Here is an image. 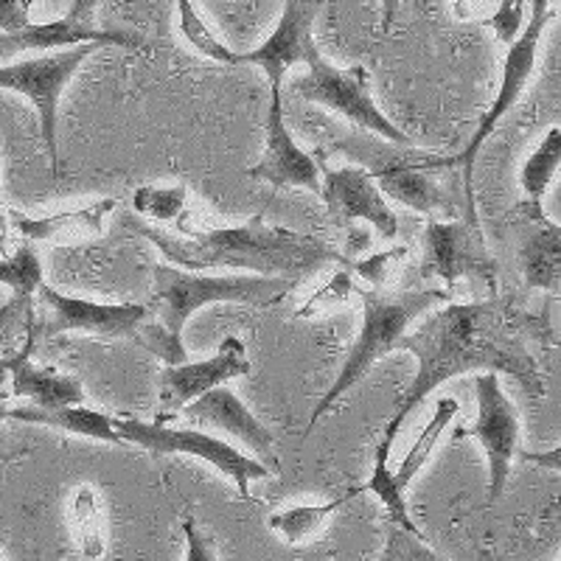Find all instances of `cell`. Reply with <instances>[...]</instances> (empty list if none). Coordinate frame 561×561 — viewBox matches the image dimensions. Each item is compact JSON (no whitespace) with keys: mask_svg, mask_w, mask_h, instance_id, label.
<instances>
[{"mask_svg":"<svg viewBox=\"0 0 561 561\" xmlns=\"http://www.w3.org/2000/svg\"><path fill=\"white\" fill-rule=\"evenodd\" d=\"M396 348L410 351L419 359V370L385 427V438L379 444L385 449H393L396 435L421 402L460 374H508L523 385L530 399L545 393L542 368L525 340L523 314L505 300L449 304L430 314L415 332L404 334Z\"/></svg>","mask_w":561,"mask_h":561,"instance_id":"1","label":"cell"},{"mask_svg":"<svg viewBox=\"0 0 561 561\" xmlns=\"http://www.w3.org/2000/svg\"><path fill=\"white\" fill-rule=\"evenodd\" d=\"M122 225L133 230L135 237L149 239L174 267L192 270V273L233 267L255 275L300 278L318 270L320 264H343V255L320 242L318 237L280 228V225H267L264 214H255L250 222L237 225V228L205 230V233L183 225L180 230L194 239H180L178 233L135 219L133 214H124Z\"/></svg>","mask_w":561,"mask_h":561,"instance_id":"2","label":"cell"},{"mask_svg":"<svg viewBox=\"0 0 561 561\" xmlns=\"http://www.w3.org/2000/svg\"><path fill=\"white\" fill-rule=\"evenodd\" d=\"M152 309L160 320L167 365L185 363L183 325L197 309L208 304H250L273 307L293 289V278L280 275H203L180 270L174 264H154L152 270Z\"/></svg>","mask_w":561,"mask_h":561,"instance_id":"3","label":"cell"},{"mask_svg":"<svg viewBox=\"0 0 561 561\" xmlns=\"http://www.w3.org/2000/svg\"><path fill=\"white\" fill-rule=\"evenodd\" d=\"M354 298L363 304V329L359 337L351 348L348 359H345L343 370L337 374L334 385L323 393L318 408L312 410V421H309L307 435L312 433L314 424L325 415V410H332L337 399H343L359 379H365L374 365L382 357H388L390 351L399 345V340L408 334L410 325L421 318L424 312L435 307V304H447V289H427V293H385V289H363L357 287Z\"/></svg>","mask_w":561,"mask_h":561,"instance_id":"4","label":"cell"},{"mask_svg":"<svg viewBox=\"0 0 561 561\" xmlns=\"http://www.w3.org/2000/svg\"><path fill=\"white\" fill-rule=\"evenodd\" d=\"M178 9L183 37L203 57L217 59V62L225 65H259L267 73L270 88H280V79H284L287 68L298 62L309 65L320 54L312 39V26L320 9H323V0H284V12H280L278 26L270 34L267 43L244 54L230 51L210 34V28L203 23L192 0H178Z\"/></svg>","mask_w":561,"mask_h":561,"instance_id":"5","label":"cell"},{"mask_svg":"<svg viewBox=\"0 0 561 561\" xmlns=\"http://www.w3.org/2000/svg\"><path fill=\"white\" fill-rule=\"evenodd\" d=\"M39 300L51 309L43 323L45 337H57L62 332H82L104 340H133L147 351L158 354L160 325L149 323L152 309L144 304H93V300L70 298L57 289L39 284Z\"/></svg>","mask_w":561,"mask_h":561,"instance_id":"6","label":"cell"},{"mask_svg":"<svg viewBox=\"0 0 561 561\" xmlns=\"http://www.w3.org/2000/svg\"><path fill=\"white\" fill-rule=\"evenodd\" d=\"M550 3H553V0H530L528 26L519 32V37L508 45V54H505L503 82H500L497 99H494L489 113L480 118L478 129H474L472 140H469V147H466L458 158H447L449 167H455V163L463 167V188H466V203H469V219H474V194H472L474 160H478L485 138L494 133V127L503 122V115H508V110L519 102L523 90L528 88L530 73H534L536 68V48H539V39H542L545 26L556 18Z\"/></svg>","mask_w":561,"mask_h":561,"instance_id":"7","label":"cell"},{"mask_svg":"<svg viewBox=\"0 0 561 561\" xmlns=\"http://www.w3.org/2000/svg\"><path fill=\"white\" fill-rule=\"evenodd\" d=\"M113 424L124 444H135V447L149 449L154 455H194V458L205 460V463H210L225 478L237 483L242 500H250V483L253 480H264L273 474L264 463L248 458V455L225 444V440L210 438L203 430H174L160 424V421L158 424H147V421L138 419H113Z\"/></svg>","mask_w":561,"mask_h":561,"instance_id":"8","label":"cell"},{"mask_svg":"<svg viewBox=\"0 0 561 561\" xmlns=\"http://www.w3.org/2000/svg\"><path fill=\"white\" fill-rule=\"evenodd\" d=\"M293 93L304 99V102L323 104V107L334 110L343 118H348L354 127L382 135L385 140H390L396 147H410L413 144L410 135H404L396 124H390L388 115H382V110L374 104V99H370L368 70L365 68L340 70L325 62L323 54H318L309 62L307 77L295 79Z\"/></svg>","mask_w":561,"mask_h":561,"instance_id":"9","label":"cell"},{"mask_svg":"<svg viewBox=\"0 0 561 561\" xmlns=\"http://www.w3.org/2000/svg\"><path fill=\"white\" fill-rule=\"evenodd\" d=\"M99 45H73V48H62V51L51 54V57L26 59V62L3 65L0 68V88L23 93L28 102L37 107L39 127H43L45 152L51 160V174H59V149H57V118H59V99H62L65 88L70 84L79 65L88 57H93Z\"/></svg>","mask_w":561,"mask_h":561,"instance_id":"10","label":"cell"},{"mask_svg":"<svg viewBox=\"0 0 561 561\" xmlns=\"http://www.w3.org/2000/svg\"><path fill=\"white\" fill-rule=\"evenodd\" d=\"M474 390H478V421L472 430H458V435H472L480 440L485 460H489L485 500L494 503L503 497L511 466L519 455V413L503 393L500 374H478Z\"/></svg>","mask_w":561,"mask_h":561,"instance_id":"11","label":"cell"},{"mask_svg":"<svg viewBox=\"0 0 561 561\" xmlns=\"http://www.w3.org/2000/svg\"><path fill=\"white\" fill-rule=\"evenodd\" d=\"M248 370V348L239 337H225L217 354L203 363L167 365L158 377V421L167 424L188 402L219 385H228L230 379L244 377Z\"/></svg>","mask_w":561,"mask_h":561,"instance_id":"12","label":"cell"},{"mask_svg":"<svg viewBox=\"0 0 561 561\" xmlns=\"http://www.w3.org/2000/svg\"><path fill=\"white\" fill-rule=\"evenodd\" d=\"M421 244H424L421 255L424 278H438L455 287L460 280H491L497 275V267L480 244L478 228L472 230L469 222L430 219Z\"/></svg>","mask_w":561,"mask_h":561,"instance_id":"13","label":"cell"},{"mask_svg":"<svg viewBox=\"0 0 561 561\" xmlns=\"http://www.w3.org/2000/svg\"><path fill=\"white\" fill-rule=\"evenodd\" d=\"M320 197L334 222H368L388 242L399 237V219L365 169L320 167Z\"/></svg>","mask_w":561,"mask_h":561,"instance_id":"14","label":"cell"},{"mask_svg":"<svg viewBox=\"0 0 561 561\" xmlns=\"http://www.w3.org/2000/svg\"><path fill=\"white\" fill-rule=\"evenodd\" d=\"M248 178L264 180L275 188H307L320 194V158L304 152L284 124V102L280 88H270L267 144L264 158L248 172Z\"/></svg>","mask_w":561,"mask_h":561,"instance_id":"15","label":"cell"},{"mask_svg":"<svg viewBox=\"0 0 561 561\" xmlns=\"http://www.w3.org/2000/svg\"><path fill=\"white\" fill-rule=\"evenodd\" d=\"M183 415L192 421V424H197V427H214L228 433L230 438H237L239 444H244V447L259 458V463H264L270 472L278 474V463H275L273 449L275 435L244 408L242 399H239L228 385H219V388L208 390V393H203L199 399L185 404Z\"/></svg>","mask_w":561,"mask_h":561,"instance_id":"16","label":"cell"},{"mask_svg":"<svg viewBox=\"0 0 561 561\" xmlns=\"http://www.w3.org/2000/svg\"><path fill=\"white\" fill-rule=\"evenodd\" d=\"M447 167V160H390V163H379L377 169H370V178L377 183L379 192L388 194L396 203L408 205V208L419 210V214H447L453 210V199L444 197L438 185H435L433 172L435 169Z\"/></svg>","mask_w":561,"mask_h":561,"instance_id":"17","label":"cell"},{"mask_svg":"<svg viewBox=\"0 0 561 561\" xmlns=\"http://www.w3.org/2000/svg\"><path fill=\"white\" fill-rule=\"evenodd\" d=\"M122 45V48H144V37L129 32H102L90 23L62 18L39 26H26L23 32L0 34V57H14L23 51H48V48H73V45Z\"/></svg>","mask_w":561,"mask_h":561,"instance_id":"18","label":"cell"},{"mask_svg":"<svg viewBox=\"0 0 561 561\" xmlns=\"http://www.w3.org/2000/svg\"><path fill=\"white\" fill-rule=\"evenodd\" d=\"M523 278L528 289L559 293L561 280V228L542 214V205H528L519 239Z\"/></svg>","mask_w":561,"mask_h":561,"instance_id":"19","label":"cell"},{"mask_svg":"<svg viewBox=\"0 0 561 561\" xmlns=\"http://www.w3.org/2000/svg\"><path fill=\"white\" fill-rule=\"evenodd\" d=\"M34 351V325H28L26 345L20 354L12 357V379L9 388L12 396H23L32 402V408L39 410H59L73 408L84 402V388L77 377H62L54 368H34L32 365Z\"/></svg>","mask_w":561,"mask_h":561,"instance_id":"20","label":"cell"},{"mask_svg":"<svg viewBox=\"0 0 561 561\" xmlns=\"http://www.w3.org/2000/svg\"><path fill=\"white\" fill-rule=\"evenodd\" d=\"M118 208V199H99L88 208L62 210L54 217H23L14 214V228L28 239V242H68V239H96L104 233V222L113 210Z\"/></svg>","mask_w":561,"mask_h":561,"instance_id":"21","label":"cell"},{"mask_svg":"<svg viewBox=\"0 0 561 561\" xmlns=\"http://www.w3.org/2000/svg\"><path fill=\"white\" fill-rule=\"evenodd\" d=\"M9 419L68 430V433L82 435V438L104 440V444H115V447H122L124 444L122 435H118V430H115L113 424V415H104L99 413V410L82 408V404L59 408V410H39V408H32V404H23V408H9Z\"/></svg>","mask_w":561,"mask_h":561,"instance_id":"22","label":"cell"},{"mask_svg":"<svg viewBox=\"0 0 561 561\" xmlns=\"http://www.w3.org/2000/svg\"><path fill=\"white\" fill-rule=\"evenodd\" d=\"M460 413V404L455 402L453 396H440L438 402H435V413L433 419L427 421V427L421 430V435L415 438V444L410 447V453L404 455L402 466L396 469V472H390V483H393V489L399 491V494H404L408 491V485L413 483L415 474L427 466L430 455L435 453V447H438L440 435H444V430L453 424L455 415Z\"/></svg>","mask_w":561,"mask_h":561,"instance_id":"23","label":"cell"},{"mask_svg":"<svg viewBox=\"0 0 561 561\" xmlns=\"http://www.w3.org/2000/svg\"><path fill=\"white\" fill-rule=\"evenodd\" d=\"M363 494V485L359 489H351L345 491L343 497L337 500H329V503H320V505H295V508H284V511H275L273 517L267 519L270 528L289 545H300L312 539L320 528L325 525V519L337 514L343 505H348L351 500L359 497Z\"/></svg>","mask_w":561,"mask_h":561,"instance_id":"24","label":"cell"},{"mask_svg":"<svg viewBox=\"0 0 561 561\" xmlns=\"http://www.w3.org/2000/svg\"><path fill=\"white\" fill-rule=\"evenodd\" d=\"M68 523L73 528L82 556L90 561H99L107 553V530H104L102 503H99L96 491L90 485H79L70 497Z\"/></svg>","mask_w":561,"mask_h":561,"instance_id":"25","label":"cell"},{"mask_svg":"<svg viewBox=\"0 0 561 561\" xmlns=\"http://www.w3.org/2000/svg\"><path fill=\"white\" fill-rule=\"evenodd\" d=\"M561 163V127H550L548 135L542 138L539 149L525 160L523 172H519V183L528 197V205H539L548 194L550 183L556 178V169Z\"/></svg>","mask_w":561,"mask_h":561,"instance_id":"26","label":"cell"},{"mask_svg":"<svg viewBox=\"0 0 561 561\" xmlns=\"http://www.w3.org/2000/svg\"><path fill=\"white\" fill-rule=\"evenodd\" d=\"M188 203V188L180 185H140L133 194V210L152 222H178Z\"/></svg>","mask_w":561,"mask_h":561,"instance_id":"27","label":"cell"},{"mask_svg":"<svg viewBox=\"0 0 561 561\" xmlns=\"http://www.w3.org/2000/svg\"><path fill=\"white\" fill-rule=\"evenodd\" d=\"M0 284L12 287L18 298L32 300L43 284V262L32 242H23L12 255L0 259Z\"/></svg>","mask_w":561,"mask_h":561,"instance_id":"28","label":"cell"},{"mask_svg":"<svg viewBox=\"0 0 561 561\" xmlns=\"http://www.w3.org/2000/svg\"><path fill=\"white\" fill-rule=\"evenodd\" d=\"M388 458H390V449L379 447L377 460H374V472H370V480L363 485V491H374V494L382 500V505L388 508V514H390V523L399 525V528H404V530H410V534H419L415 523L410 519L408 500H404V494H399V491L393 489V483H390Z\"/></svg>","mask_w":561,"mask_h":561,"instance_id":"29","label":"cell"},{"mask_svg":"<svg viewBox=\"0 0 561 561\" xmlns=\"http://www.w3.org/2000/svg\"><path fill=\"white\" fill-rule=\"evenodd\" d=\"M402 259H408V248H390L385 253L368 255V259H348V255H343L340 267L348 270L351 275H359L368 284V289H385V284L390 280V270Z\"/></svg>","mask_w":561,"mask_h":561,"instance_id":"30","label":"cell"},{"mask_svg":"<svg viewBox=\"0 0 561 561\" xmlns=\"http://www.w3.org/2000/svg\"><path fill=\"white\" fill-rule=\"evenodd\" d=\"M357 287L359 284L354 280V275H351L345 267H340L337 273L332 275V280H325L323 287L307 300V307H300L298 312H295V318H312V314L323 312V309L340 307V304H345L348 298H354Z\"/></svg>","mask_w":561,"mask_h":561,"instance_id":"31","label":"cell"},{"mask_svg":"<svg viewBox=\"0 0 561 561\" xmlns=\"http://www.w3.org/2000/svg\"><path fill=\"white\" fill-rule=\"evenodd\" d=\"M377 561H447L440 559L433 548H430L419 534H410V530L393 528L388 530V542H385L382 556Z\"/></svg>","mask_w":561,"mask_h":561,"instance_id":"32","label":"cell"},{"mask_svg":"<svg viewBox=\"0 0 561 561\" xmlns=\"http://www.w3.org/2000/svg\"><path fill=\"white\" fill-rule=\"evenodd\" d=\"M525 23V0H500V9L494 12V18L485 20V26L494 28L500 43L511 45L519 37Z\"/></svg>","mask_w":561,"mask_h":561,"instance_id":"33","label":"cell"},{"mask_svg":"<svg viewBox=\"0 0 561 561\" xmlns=\"http://www.w3.org/2000/svg\"><path fill=\"white\" fill-rule=\"evenodd\" d=\"M28 12H32V0H0V32L14 34L32 26Z\"/></svg>","mask_w":561,"mask_h":561,"instance_id":"34","label":"cell"},{"mask_svg":"<svg viewBox=\"0 0 561 561\" xmlns=\"http://www.w3.org/2000/svg\"><path fill=\"white\" fill-rule=\"evenodd\" d=\"M185 534V561H217V553H214V545H210L208 536L203 534V528H197L194 519H185L183 523Z\"/></svg>","mask_w":561,"mask_h":561,"instance_id":"35","label":"cell"},{"mask_svg":"<svg viewBox=\"0 0 561 561\" xmlns=\"http://www.w3.org/2000/svg\"><path fill=\"white\" fill-rule=\"evenodd\" d=\"M519 458L530 460V463L548 466V469H553V472H559V469H561V449L559 447L550 449L548 455H534V453H525V449H519Z\"/></svg>","mask_w":561,"mask_h":561,"instance_id":"36","label":"cell"},{"mask_svg":"<svg viewBox=\"0 0 561 561\" xmlns=\"http://www.w3.org/2000/svg\"><path fill=\"white\" fill-rule=\"evenodd\" d=\"M28 304H32V300H23V298H18V295H14V298L9 300L7 307L0 309V325L14 323V320L20 318V314L28 312Z\"/></svg>","mask_w":561,"mask_h":561,"instance_id":"37","label":"cell"},{"mask_svg":"<svg viewBox=\"0 0 561 561\" xmlns=\"http://www.w3.org/2000/svg\"><path fill=\"white\" fill-rule=\"evenodd\" d=\"M99 7V0H70L68 18L77 23H90V14Z\"/></svg>","mask_w":561,"mask_h":561,"instance_id":"38","label":"cell"},{"mask_svg":"<svg viewBox=\"0 0 561 561\" xmlns=\"http://www.w3.org/2000/svg\"><path fill=\"white\" fill-rule=\"evenodd\" d=\"M9 379H12V357L0 359V404L7 402L12 396V388H9Z\"/></svg>","mask_w":561,"mask_h":561,"instance_id":"39","label":"cell"},{"mask_svg":"<svg viewBox=\"0 0 561 561\" xmlns=\"http://www.w3.org/2000/svg\"><path fill=\"white\" fill-rule=\"evenodd\" d=\"M382 3V28L390 32L396 23V14H399V7H402V0H379Z\"/></svg>","mask_w":561,"mask_h":561,"instance_id":"40","label":"cell"},{"mask_svg":"<svg viewBox=\"0 0 561 561\" xmlns=\"http://www.w3.org/2000/svg\"><path fill=\"white\" fill-rule=\"evenodd\" d=\"M472 3L474 0H455V18H469V12H472Z\"/></svg>","mask_w":561,"mask_h":561,"instance_id":"41","label":"cell"},{"mask_svg":"<svg viewBox=\"0 0 561 561\" xmlns=\"http://www.w3.org/2000/svg\"><path fill=\"white\" fill-rule=\"evenodd\" d=\"M7 255V214L0 210V259Z\"/></svg>","mask_w":561,"mask_h":561,"instance_id":"42","label":"cell"},{"mask_svg":"<svg viewBox=\"0 0 561 561\" xmlns=\"http://www.w3.org/2000/svg\"><path fill=\"white\" fill-rule=\"evenodd\" d=\"M9 419V408H7V402L0 404V427H3V421ZM0 453H3V438H0Z\"/></svg>","mask_w":561,"mask_h":561,"instance_id":"43","label":"cell"},{"mask_svg":"<svg viewBox=\"0 0 561 561\" xmlns=\"http://www.w3.org/2000/svg\"><path fill=\"white\" fill-rule=\"evenodd\" d=\"M48 3H51V7H62L65 0H48Z\"/></svg>","mask_w":561,"mask_h":561,"instance_id":"44","label":"cell"},{"mask_svg":"<svg viewBox=\"0 0 561 561\" xmlns=\"http://www.w3.org/2000/svg\"><path fill=\"white\" fill-rule=\"evenodd\" d=\"M0 561H3V553H0Z\"/></svg>","mask_w":561,"mask_h":561,"instance_id":"45","label":"cell"}]
</instances>
